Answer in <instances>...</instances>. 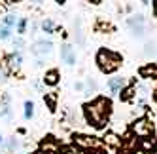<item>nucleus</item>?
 <instances>
[{"label":"nucleus","instance_id":"nucleus-3","mask_svg":"<svg viewBox=\"0 0 157 154\" xmlns=\"http://www.w3.org/2000/svg\"><path fill=\"white\" fill-rule=\"evenodd\" d=\"M127 27L136 38H144L146 34H148V29H150L148 21H146V17L142 14H134V15L127 17Z\"/></svg>","mask_w":157,"mask_h":154},{"label":"nucleus","instance_id":"nucleus-12","mask_svg":"<svg viewBox=\"0 0 157 154\" xmlns=\"http://www.w3.org/2000/svg\"><path fill=\"white\" fill-rule=\"evenodd\" d=\"M44 101H46L49 112H55V108H57V101H59V95L55 93V91H49V93L44 95Z\"/></svg>","mask_w":157,"mask_h":154},{"label":"nucleus","instance_id":"nucleus-1","mask_svg":"<svg viewBox=\"0 0 157 154\" xmlns=\"http://www.w3.org/2000/svg\"><path fill=\"white\" fill-rule=\"evenodd\" d=\"M112 114V99L110 97H95L91 103L83 105V116L85 122L89 126H93L97 129L104 128V124L108 122V118Z\"/></svg>","mask_w":157,"mask_h":154},{"label":"nucleus","instance_id":"nucleus-26","mask_svg":"<svg viewBox=\"0 0 157 154\" xmlns=\"http://www.w3.org/2000/svg\"><path fill=\"white\" fill-rule=\"evenodd\" d=\"M153 101L157 103V86H155V90H153Z\"/></svg>","mask_w":157,"mask_h":154},{"label":"nucleus","instance_id":"nucleus-29","mask_svg":"<svg viewBox=\"0 0 157 154\" xmlns=\"http://www.w3.org/2000/svg\"><path fill=\"white\" fill-rule=\"evenodd\" d=\"M2 143H4V137H2V135H0V145H2Z\"/></svg>","mask_w":157,"mask_h":154},{"label":"nucleus","instance_id":"nucleus-30","mask_svg":"<svg viewBox=\"0 0 157 154\" xmlns=\"http://www.w3.org/2000/svg\"><path fill=\"white\" fill-rule=\"evenodd\" d=\"M34 154H44V152H42V150H36V152H34Z\"/></svg>","mask_w":157,"mask_h":154},{"label":"nucleus","instance_id":"nucleus-33","mask_svg":"<svg viewBox=\"0 0 157 154\" xmlns=\"http://www.w3.org/2000/svg\"><path fill=\"white\" fill-rule=\"evenodd\" d=\"M34 2H44V0H34Z\"/></svg>","mask_w":157,"mask_h":154},{"label":"nucleus","instance_id":"nucleus-25","mask_svg":"<svg viewBox=\"0 0 157 154\" xmlns=\"http://www.w3.org/2000/svg\"><path fill=\"white\" fill-rule=\"evenodd\" d=\"M153 14H155V17H157V0H153Z\"/></svg>","mask_w":157,"mask_h":154},{"label":"nucleus","instance_id":"nucleus-21","mask_svg":"<svg viewBox=\"0 0 157 154\" xmlns=\"http://www.w3.org/2000/svg\"><path fill=\"white\" fill-rule=\"evenodd\" d=\"M6 148H8V150H15V148H17V137H10V139L6 141Z\"/></svg>","mask_w":157,"mask_h":154},{"label":"nucleus","instance_id":"nucleus-24","mask_svg":"<svg viewBox=\"0 0 157 154\" xmlns=\"http://www.w3.org/2000/svg\"><path fill=\"white\" fill-rule=\"evenodd\" d=\"M2 82H6V72H4L2 67H0V84H2Z\"/></svg>","mask_w":157,"mask_h":154},{"label":"nucleus","instance_id":"nucleus-19","mask_svg":"<svg viewBox=\"0 0 157 154\" xmlns=\"http://www.w3.org/2000/svg\"><path fill=\"white\" fill-rule=\"evenodd\" d=\"M15 27H17V34H25L27 32V17H19Z\"/></svg>","mask_w":157,"mask_h":154},{"label":"nucleus","instance_id":"nucleus-22","mask_svg":"<svg viewBox=\"0 0 157 154\" xmlns=\"http://www.w3.org/2000/svg\"><path fill=\"white\" fill-rule=\"evenodd\" d=\"M104 141L108 143V145H114V147H116V145H119V141H117V137H116L114 133H110V135H106V137H104Z\"/></svg>","mask_w":157,"mask_h":154},{"label":"nucleus","instance_id":"nucleus-6","mask_svg":"<svg viewBox=\"0 0 157 154\" xmlns=\"http://www.w3.org/2000/svg\"><path fill=\"white\" fill-rule=\"evenodd\" d=\"M61 59L68 65V67L76 65V50L70 46V44H63L61 46Z\"/></svg>","mask_w":157,"mask_h":154},{"label":"nucleus","instance_id":"nucleus-18","mask_svg":"<svg viewBox=\"0 0 157 154\" xmlns=\"http://www.w3.org/2000/svg\"><path fill=\"white\" fill-rule=\"evenodd\" d=\"M32 116H34V103L27 101L25 103V120H30Z\"/></svg>","mask_w":157,"mask_h":154},{"label":"nucleus","instance_id":"nucleus-14","mask_svg":"<svg viewBox=\"0 0 157 154\" xmlns=\"http://www.w3.org/2000/svg\"><path fill=\"white\" fill-rule=\"evenodd\" d=\"M119 95H121V101H131V99L136 95V87H134V86H125Z\"/></svg>","mask_w":157,"mask_h":154},{"label":"nucleus","instance_id":"nucleus-7","mask_svg":"<svg viewBox=\"0 0 157 154\" xmlns=\"http://www.w3.org/2000/svg\"><path fill=\"white\" fill-rule=\"evenodd\" d=\"M51 50H53V42L51 40H40V42H36L34 46L30 48V51L34 53V55H38V57L46 55V53H49Z\"/></svg>","mask_w":157,"mask_h":154},{"label":"nucleus","instance_id":"nucleus-9","mask_svg":"<svg viewBox=\"0 0 157 154\" xmlns=\"http://www.w3.org/2000/svg\"><path fill=\"white\" fill-rule=\"evenodd\" d=\"M59 80H61V74H59L57 69H49V71H46V74H44V84L49 86V87H55L59 84Z\"/></svg>","mask_w":157,"mask_h":154},{"label":"nucleus","instance_id":"nucleus-32","mask_svg":"<svg viewBox=\"0 0 157 154\" xmlns=\"http://www.w3.org/2000/svg\"><path fill=\"white\" fill-rule=\"evenodd\" d=\"M64 154H76V152H64Z\"/></svg>","mask_w":157,"mask_h":154},{"label":"nucleus","instance_id":"nucleus-31","mask_svg":"<svg viewBox=\"0 0 157 154\" xmlns=\"http://www.w3.org/2000/svg\"><path fill=\"white\" fill-rule=\"evenodd\" d=\"M2 10H4V8H2V4H0V14H2Z\"/></svg>","mask_w":157,"mask_h":154},{"label":"nucleus","instance_id":"nucleus-27","mask_svg":"<svg viewBox=\"0 0 157 154\" xmlns=\"http://www.w3.org/2000/svg\"><path fill=\"white\" fill-rule=\"evenodd\" d=\"M6 2H10V4H17V2H23V0H6Z\"/></svg>","mask_w":157,"mask_h":154},{"label":"nucleus","instance_id":"nucleus-8","mask_svg":"<svg viewBox=\"0 0 157 154\" xmlns=\"http://www.w3.org/2000/svg\"><path fill=\"white\" fill-rule=\"evenodd\" d=\"M127 84H129L127 78H123V76H114V78L108 80V90H110L112 93H121V90H123Z\"/></svg>","mask_w":157,"mask_h":154},{"label":"nucleus","instance_id":"nucleus-15","mask_svg":"<svg viewBox=\"0 0 157 154\" xmlns=\"http://www.w3.org/2000/svg\"><path fill=\"white\" fill-rule=\"evenodd\" d=\"M40 29L46 32V34H53V32H55V21L53 19H44L42 25H40Z\"/></svg>","mask_w":157,"mask_h":154},{"label":"nucleus","instance_id":"nucleus-4","mask_svg":"<svg viewBox=\"0 0 157 154\" xmlns=\"http://www.w3.org/2000/svg\"><path fill=\"white\" fill-rule=\"evenodd\" d=\"M132 133L138 137H151L153 135V124L150 122L148 118H138L136 122L132 124Z\"/></svg>","mask_w":157,"mask_h":154},{"label":"nucleus","instance_id":"nucleus-16","mask_svg":"<svg viewBox=\"0 0 157 154\" xmlns=\"http://www.w3.org/2000/svg\"><path fill=\"white\" fill-rule=\"evenodd\" d=\"M17 21H19V17H17V15H13V14H8L6 17H2V25L12 29V27H15V25H17Z\"/></svg>","mask_w":157,"mask_h":154},{"label":"nucleus","instance_id":"nucleus-10","mask_svg":"<svg viewBox=\"0 0 157 154\" xmlns=\"http://www.w3.org/2000/svg\"><path fill=\"white\" fill-rule=\"evenodd\" d=\"M140 76L142 78H151V80H157V63H148L144 65V67H140Z\"/></svg>","mask_w":157,"mask_h":154},{"label":"nucleus","instance_id":"nucleus-28","mask_svg":"<svg viewBox=\"0 0 157 154\" xmlns=\"http://www.w3.org/2000/svg\"><path fill=\"white\" fill-rule=\"evenodd\" d=\"M55 2H57V4H64V2H66V0H55Z\"/></svg>","mask_w":157,"mask_h":154},{"label":"nucleus","instance_id":"nucleus-13","mask_svg":"<svg viewBox=\"0 0 157 154\" xmlns=\"http://www.w3.org/2000/svg\"><path fill=\"white\" fill-rule=\"evenodd\" d=\"M138 148H140L142 152L151 154V152L155 150V141H153V139H148V137H144V139L138 141Z\"/></svg>","mask_w":157,"mask_h":154},{"label":"nucleus","instance_id":"nucleus-20","mask_svg":"<svg viewBox=\"0 0 157 154\" xmlns=\"http://www.w3.org/2000/svg\"><path fill=\"white\" fill-rule=\"evenodd\" d=\"M10 36H12V29L0 25V40H8Z\"/></svg>","mask_w":157,"mask_h":154},{"label":"nucleus","instance_id":"nucleus-23","mask_svg":"<svg viewBox=\"0 0 157 154\" xmlns=\"http://www.w3.org/2000/svg\"><path fill=\"white\" fill-rule=\"evenodd\" d=\"M85 87H87V86H85L83 82H76V84H74V90H76V91H85Z\"/></svg>","mask_w":157,"mask_h":154},{"label":"nucleus","instance_id":"nucleus-11","mask_svg":"<svg viewBox=\"0 0 157 154\" xmlns=\"http://www.w3.org/2000/svg\"><path fill=\"white\" fill-rule=\"evenodd\" d=\"M42 152L44 154H57L59 152V143L55 141L53 137H48L46 141L42 143Z\"/></svg>","mask_w":157,"mask_h":154},{"label":"nucleus","instance_id":"nucleus-17","mask_svg":"<svg viewBox=\"0 0 157 154\" xmlns=\"http://www.w3.org/2000/svg\"><path fill=\"white\" fill-rule=\"evenodd\" d=\"M157 51V44L155 42H148V44H146V46H144V57H150V55H153V53Z\"/></svg>","mask_w":157,"mask_h":154},{"label":"nucleus","instance_id":"nucleus-5","mask_svg":"<svg viewBox=\"0 0 157 154\" xmlns=\"http://www.w3.org/2000/svg\"><path fill=\"white\" fill-rule=\"evenodd\" d=\"M74 143L80 148H100L102 143L97 137H89V135H74Z\"/></svg>","mask_w":157,"mask_h":154},{"label":"nucleus","instance_id":"nucleus-2","mask_svg":"<svg viewBox=\"0 0 157 154\" xmlns=\"http://www.w3.org/2000/svg\"><path fill=\"white\" fill-rule=\"evenodd\" d=\"M95 61H97V67L100 69V72H104V74L116 72L121 65H123V57L119 55V53L108 50V48H100V50L97 51Z\"/></svg>","mask_w":157,"mask_h":154}]
</instances>
